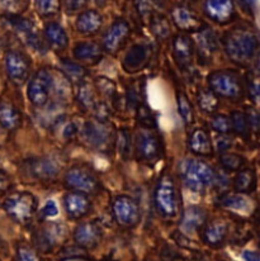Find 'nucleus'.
<instances>
[{
    "mask_svg": "<svg viewBox=\"0 0 260 261\" xmlns=\"http://www.w3.org/2000/svg\"><path fill=\"white\" fill-rule=\"evenodd\" d=\"M189 150L199 156H211L213 153L212 141L206 129L197 128L192 132L188 141Z\"/></svg>",
    "mask_w": 260,
    "mask_h": 261,
    "instance_id": "obj_24",
    "label": "nucleus"
},
{
    "mask_svg": "<svg viewBox=\"0 0 260 261\" xmlns=\"http://www.w3.org/2000/svg\"><path fill=\"white\" fill-rule=\"evenodd\" d=\"M231 146V141L228 138H226V135H221V138H218V142H217V147L218 150L221 151H225L227 148H230Z\"/></svg>",
    "mask_w": 260,
    "mask_h": 261,
    "instance_id": "obj_51",
    "label": "nucleus"
},
{
    "mask_svg": "<svg viewBox=\"0 0 260 261\" xmlns=\"http://www.w3.org/2000/svg\"><path fill=\"white\" fill-rule=\"evenodd\" d=\"M64 207L71 219H80L89 213L92 203L85 193L71 192L64 197Z\"/></svg>",
    "mask_w": 260,
    "mask_h": 261,
    "instance_id": "obj_15",
    "label": "nucleus"
},
{
    "mask_svg": "<svg viewBox=\"0 0 260 261\" xmlns=\"http://www.w3.org/2000/svg\"><path fill=\"white\" fill-rule=\"evenodd\" d=\"M80 136L90 147L103 150L112 143V129L104 122H85L83 123Z\"/></svg>",
    "mask_w": 260,
    "mask_h": 261,
    "instance_id": "obj_9",
    "label": "nucleus"
},
{
    "mask_svg": "<svg viewBox=\"0 0 260 261\" xmlns=\"http://www.w3.org/2000/svg\"><path fill=\"white\" fill-rule=\"evenodd\" d=\"M66 14H75V13L82 12L87 5L88 0H62Z\"/></svg>",
    "mask_w": 260,
    "mask_h": 261,
    "instance_id": "obj_45",
    "label": "nucleus"
},
{
    "mask_svg": "<svg viewBox=\"0 0 260 261\" xmlns=\"http://www.w3.org/2000/svg\"><path fill=\"white\" fill-rule=\"evenodd\" d=\"M137 155L145 163H156L161 156V143L158 136L150 129H140L136 137Z\"/></svg>",
    "mask_w": 260,
    "mask_h": 261,
    "instance_id": "obj_11",
    "label": "nucleus"
},
{
    "mask_svg": "<svg viewBox=\"0 0 260 261\" xmlns=\"http://www.w3.org/2000/svg\"><path fill=\"white\" fill-rule=\"evenodd\" d=\"M199 51H202V55L212 54L216 48H217V38H216L215 33L208 28H202L199 31Z\"/></svg>",
    "mask_w": 260,
    "mask_h": 261,
    "instance_id": "obj_32",
    "label": "nucleus"
},
{
    "mask_svg": "<svg viewBox=\"0 0 260 261\" xmlns=\"http://www.w3.org/2000/svg\"><path fill=\"white\" fill-rule=\"evenodd\" d=\"M95 90L92 85L87 84V83H82L79 87V91H77V99L82 107H84L88 111H94L97 104L99 103L95 95Z\"/></svg>",
    "mask_w": 260,
    "mask_h": 261,
    "instance_id": "obj_31",
    "label": "nucleus"
},
{
    "mask_svg": "<svg viewBox=\"0 0 260 261\" xmlns=\"http://www.w3.org/2000/svg\"><path fill=\"white\" fill-rule=\"evenodd\" d=\"M210 89L223 98L239 99L243 95V88L239 77L228 71H215L207 79Z\"/></svg>",
    "mask_w": 260,
    "mask_h": 261,
    "instance_id": "obj_5",
    "label": "nucleus"
},
{
    "mask_svg": "<svg viewBox=\"0 0 260 261\" xmlns=\"http://www.w3.org/2000/svg\"><path fill=\"white\" fill-rule=\"evenodd\" d=\"M184 184L193 192H203L212 187L217 180L216 171L198 159H186L179 166Z\"/></svg>",
    "mask_w": 260,
    "mask_h": 261,
    "instance_id": "obj_2",
    "label": "nucleus"
},
{
    "mask_svg": "<svg viewBox=\"0 0 260 261\" xmlns=\"http://www.w3.org/2000/svg\"><path fill=\"white\" fill-rule=\"evenodd\" d=\"M61 67L64 74L67 76V79H70L74 83H77V84H82L85 77H87L88 71L82 65L76 64V62H72L70 60H62Z\"/></svg>",
    "mask_w": 260,
    "mask_h": 261,
    "instance_id": "obj_29",
    "label": "nucleus"
},
{
    "mask_svg": "<svg viewBox=\"0 0 260 261\" xmlns=\"http://www.w3.org/2000/svg\"><path fill=\"white\" fill-rule=\"evenodd\" d=\"M243 257L245 261H260V257L258 254L253 251H245L243 254Z\"/></svg>",
    "mask_w": 260,
    "mask_h": 261,
    "instance_id": "obj_52",
    "label": "nucleus"
},
{
    "mask_svg": "<svg viewBox=\"0 0 260 261\" xmlns=\"http://www.w3.org/2000/svg\"><path fill=\"white\" fill-rule=\"evenodd\" d=\"M35 241H36V245H37V247L41 250V251L50 252L55 247V242H56V240H55L52 231L46 228V229H41V231H38V233L35 234Z\"/></svg>",
    "mask_w": 260,
    "mask_h": 261,
    "instance_id": "obj_36",
    "label": "nucleus"
},
{
    "mask_svg": "<svg viewBox=\"0 0 260 261\" xmlns=\"http://www.w3.org/2000/svg\"><path fill=\"white\" fill-rule=\"evenodd\" d=\"M95 85H97L98 91L102 94L103 96L108 99H113L116 96V85H114L113 82H111L109 79H106V77H98L95 80Z\"/></svg>",
    "mask_w": 260,
    "mask_h": 261,
    "instance_id": "obj_42",
    "label": "nucleus"
},
{
    "mask_svg": "<svg viewBox=\"0 0 260 261\" xmlns=\"http://www.w3.org/2000/svg\"><path fill=\"white\" fill-rule=\"evenodd\" d=\"M151 48L144 43H136L128 49L123 59V67L127 71H139L149 61Z\"/></svg>",
    "mask_w": 260,
    "mask_h": 261,
    "instance_id": "obj_20",
    "label": "nucleus"
},
{
    "mask_svg": "<svg viewBox=\"0 0 260 261\" xmlns=\"http://www.w3.org/2000/svg\"><path fill=\"white\" fill-rule=\"evenodd\" d=\"M4 19L7 20L8 24L25 41V43L30 44L33 49L38 52H46V43L43 41L42 36L40 35L37 30H36L35 24L31 20L25 19V18L19 17L17 14H8L5 15Z\"/></svg>",
    "mask_w": 260,
    "mask_h": 261,
    "instance_id": "obj_7",
    "label": "nucleus"
},
{
    "mask_svg": "<svg viewBox=\"0 0 260 261\" xmlns=\"http://www.w3.org/2000/svg\"><path fill=\"white\" fill-rule=\"evenodd\" d=\"M36 9L41 17H54L60 10V0H35Z\"/></svg>",
    "mask_w": 260,
    "mask_h": 261,
    "instance_id": "obj_37",
    "label": "nucleus"
},
{
    "mask_svg": "<svg viewBox=\"0 0 260 261\" xmlns=\"http://www.w3.org/2000/svg\"><path fill=\"white\" fill-rule=\"evenodd\" d=\"M204 10L208 18L218 24H226L235 14V7L232 0H206Z\"/></svg>",
    "mask_w": 260,
    "mask_h": 261,
    "instance_id": "obj_16",
    "label": "nucleus"
},
{
    "mask_svg": "<svg viewBox=\"0 0 260 261\" xmlns=\"http://www.w3.org/2000/svg\"><path fill=\"white\" fill-rule=\"evenodd\" d=\"M5 67L8 76L15 85H23L28 80L31 71L30 61L22 52H8L5 57Z\"/></svg>",
    "mask_w": 260,
    "mask_h": 261,
    "instance_id": "obj_12",
    "label": "nucleus"
},
{
    "mask_svg": "<svg viewBox=\"0 0 260 261\" xmlns=\"http://www.w3.org/2000/svg\"><path fill=\"white\" fill-rule=\"evenodd\" d=\"M75 59L79 60L82 62H87V64L95 65L102 60L103 51L99 47V44L94 42H80L74 47Z\"/></svg>",
    "mask_w": 260,
    "mask_h": 261,
    "instance_id": "obj_25",
    "label": "nucleus"
},
{
    "mask_svg": "<svg viewBox=\"0 0 260 261\" xmlns=\"http://www.w3.org/2000/svg\"><path fill=\"white\" fill-rule=\"evenodd\" d=\"M94 2H95V4H98V5H104L106 4L107 0H94Z\"/></svg>",
    "mask_w": 260,
    "mask_h": 261,
    "instance_id": "obj_53",
    "label": "nucleus"
},
{
    "mask_svg": "<svg viewBox=\"0 0 260 261\" xmlns=\"http://www.w3.org/2000/svg\"><path fill=\"white\" fill-rule=\"evenodd\" d=\"M45 37L47 42L56 51H64L69 44L66 31L59 23L51 22L45 27Z\"/></svg>",
    "mask_w": 260,
    "mask_h": 261,
    "instance_id": "obj_26",
    "label": "nucleus"
},
{
    "mask_svg": "<svg viewBox=\"0 0 260 261\" xmlns=\"http://www.w3.org/2000/svg\"><path fill=\"white\" fill-rule=\"evenodd\" d=\"M173 56L181 70H189L193 64L194 43L189 36L178 35L173 41Z\"/></svg>",
    "mask_w": 260,
    "mask_h": 261,
    "instance_id": "obj_14",
    "label": "nucleus"
},
{
    "mask_svg": "<svg viewBox=\"0 0 260 261\" xmlns=\"http://www.w3.org/2000/svg\"><path fill=\"white\" fill-rule=\"evenodd\" d=\"M220 204L222 207L231 208V210H246L248 208V200L241 195H226L220 199Z\"/></svg>",
    "mask_w": 260,
    "mask_h": 261,
    "instance_id": "obj_40",
    "label": "nucleus"
},
{
    "mask_svg": "<svg viewBox=\"0 0 260 261\" xmlns=\"http://www.w3.org/2000/svg\"><path fill=\"white\" fill-rule=\"evenodd\" d=\"M231 118V123H232V129L236 130L238 133H245L248 128V118L244 116L240 112H233Z\"/></svg>",
    "mask_w": 260,
    "mask_h": 261,
    "instance_id": "obj_44",
    "label": "nucleus"
},
{
    "mask_svg": "<svg viewBox=\"0 0 260 261\" xmlns=\"http://www.w3.org/2000/svg\"><path fill=\"white\" fill-rule=\"evenodd\" d=\"M207 212L204 208L199 205H189L183 213L181 218V229L187 233H194V232L202 229V227L206 224Z\"/></svg>",
    "mask_w": 260,
    "mask_h": 261,
    "instance_id": "obj_22",
    "label": "nucleus"
},
{
    "mask_svg": "<svg viewBox=\"0 0 260 261\" xmlns=\"http://www.w3.org/2000/svg\"><path fill=\"white\" fill-rule=\"evenodd\" d=\"M113 215L116 221L123 227H135L141 219L139 204L127 195H118L113 202Z\"/></svg>",
    "mask_w": 260,
    "mask_h": 261,
    "instance_id": "obj_8",
    "label": "nucleus"
},
{
    "mask_svg": "<svg viewBox=\"0 0 260 261\" xmlns=\"http://www.w3.org/2000/svg\"><path fill=\"white\" fill-rule=\"evenodd\" d=\"M137 9H139L140 14L142 17H147V15H151V0H136Z\"/></svg>",
    "mask_w": 260,
    "mask_h": 261,
    "instance_id": "obj_48",
    "label": "nucleus"
},
{
    "mask_svg": "<svg viewBox=\"0 0 260 261\" xmlns=\"http://www.w3.org/2000/svg\"><path fill=\"white\" fill-rule=\"evenodd\" d=\"M54 90V76L47 69H41L31 79L27 88V95L36 107H45Z\"/></svg>",
    "mask_w": 260,
    "mask_h": 261,
    "instance_id": "obj_6",
    "label": "nucleus"
},
{
    "mask_svg": "<svg viewBox=\"0 0 260 261\" xmlns=\"http://www.w3.org/2000/svg\"><path fill=\"white\" fill-rule=\"evenodd\" d=\"M59 213V210H57V205L54 200H48L47 203L45 204L42 210V215L45 217H55V216Z\"/></svg>",
    "mask_w": 260,
    "mask_h": 261,
    "instance_id": "obj_49",
    "label": "nucleus"
},
{
    "mask_svg": "<svg viewBox=\"0 0 260 261\" xmlns=\"http://www.w3.org/2000/svg\"><path fill=\"white\" fill-rule=\"evenodd\" d=\"M198 107L204 113H215L218 108V98L211 89H201L197 96Z\"/></svg>",
    "mask_w": 260,
    "mask_h": 261,
    "instance_id": "obj_30",
    "label": "nucleus"
},
{
    "mask_svg": "<svg viewBox=\"0 0 260 261\" xmlns=\"http://www.w3.org/2000/svg\"><path fill=\"white\" fill-rule=\"evenodd\" d=\"M22 116L13 104L0 101V126L8 130H13L20 126Z\"/></svg>",
    "mask_w": 260,
    "mask_h": 261,
    "instance_id": "obj_27",
    "label": "nucleus"
},
{
    "mask_svg": "<svg viewBox=\"0 0 260 261\" xmlns=\"http://www.w3.org/2000/svg\"><path fill=\"white\" fill-rule=\"evenodd\" d=\"M129 33H131V30L126 20H116L104 35L103 49L107 54H117L126 44Z\"/></svg>",
    "mask_w": 260,
    "mask_h": 261,
    "instance_id": "obj_13",
    "label": "nucleus"
},
{
    "mask_svg": "<svg viewBox=\"0 0 260 261\" xmlns=\"http://www.w3.org/2000/svg\"><path fill=\"white\" fill-rule=\"evenodd\" d=\"M27 173L38 180H52L59 174L60 169L55 161L47 158H37L27 161Z\"/></svg>",
    "mask_w": 260,
    "mask_h": 261,
    "instance_id": "obj_18",
    "label": "nucleus"
},
{
    "mask_svg": "<svg viewBox=\"0 0 260 261\" xmlns=\"http://www.w3.org/2000/svg\"><path fill=\"white\" fill-rule=\"evenodd\" d=\"M117 148H118V152L122 159L127 160V159L131 158V133H129L128 129H119L118 136H117Z\"/></svg>",
    "mask_w": 260,
    "mask_h": 261,
    "instance_id": "obj_35",
    "label": "nucleus"
},
{
    "mask_svg": "<svg viewBox=\"0 0 260 261\" xmlns=\"http://www.w3.org/2000/svg\"><path fill=\"white\" fill-rule=\"evenodd\" d=\"M256 184V177L253 170L245 169V170L239 171V174L233 180V187L239 193H250L253 192Z\"/></svg>",
    "mask_w": 260,
    "mask_h": 261,
    "instance_id": "obj_28",
    "label": "nucleus"
},
{
    "mask_svg": "<svg viewBox=\"0 0 260 261\" xmlns=\"http://www.w3.org/2000/svg\"><path fill=\"white\" fill-rule=\"evenodd\" d=\"M74 240L83 249H94L102 240V231L93 222L83 223L75 228Z\"/></svg>",
    "mask_w": 260,
    "mask_h": 261,
    "instance_id": "obj_17",
    "label": "nucleus"
},
{
    "mask_svg": "<svg viewBox=\"0 0 260 261\" xmlns=\"http://www.w3.org/2000/svg\"><path fill=\"white\" fill-rule=\"evenodd\" d=\"M223 47L227 56L236 64H246L254 57L258 47L256 37L251 32L241 28L230 31L223 37Z\"/></svg>",
    "mask_w": 260,
    "mask_h": 261,
    "instance_id": "obj_1",
    "label": "nucleus"
},
{
    "mask_svg": "<svg viewBox=\"0 0 260 261\" xmlns=\"http://www.w3.org/2000/svg\"><path fill=\"white\" fill-rule=\"evenodd\" d=\"M171 18L176 27L184 32H199L203 27L202 20L186 7H176L171 12Z\"/></svg>",
    "mask_w": 260,
    "mask_h": 261,
    "instance_id": "obj_19",
    "label": "nucleus"
},
{
    "mask_svg": "<svg viewBox=\"0 0 260 261\" xmlns=\"http://www.w3.org/2000/svg\"><path fill=\"white\" fill-rule=\"evenodd\" d=\"M75 25L82 35H94L102 28L103 17L97 10H85L80 13Z\"/></svg>",
    "mask_w": 260,
    "mask_h": 261,
    "instance_id": "obj_23",
    "label": "nucleus"
},
{
    "mask_svg": "<svg viewBox=\"0 0 260 261\" xmlns=\"http://www.w3.org/2000/svg\"><path fill=\"white\" fill-rule=\"evenodd\" d=\"M227 236V224L222 219H213L202 227V240L208 246L218 247L225 242Z\"/></svg>",
    "mask_w": 260,
    "mask_h": 261,
    "instance_id": "obj_21",
    "label": "nucleus"
},
{
    "mask_svg": "<svg viewBox=\"0 0 260 261\" xmlns=\"http://www.w3.org/2000/svg\"><path fill=\"white\" fill-rule=\"evenodd\" d=\"M250 96L255 103H260V77H254L249 84Z\"/></svg>",
    "mask_w": 260,
    "mask_h": 261,
    "instance_id": "obj_47",
    "label": "nucleus"
},
{
    "mask_svg": "<svg viewBox=\"0 0 260 261\" xmlns=\"http://www.w3.org/2000/svg\"><path fill=\"white\" fill-rule=\"evenodd\" d=\"M176 103H178V113L180 116V118L183 119L184 123L187 126L193 123L194 121V113L193 108H192V104L189 101V99L184 95V93H178L176 95Z\"/></svg>",
    "mask_w": 260,
    "mask_h": 261,
    "instance_id": "obj_33",
    "label": "nucleus"
},
{
    "mask_svg": "<svg viewBox=\"0 0 260 261\" xmlns=\"http://www.w3.org/2000/svg\"><path fill=\"white\" fill-rule=\"evenodd\" d=\"M3 207L10 218L18 223L27 224L35 216L37 202L33 194L28 192H20L8 197Z\"/></svg>",
    "mask_w": 260,
    "mask_h": 261,
    "instance_id": "obj_4",
    "label": "nucleus"
},
{
    "mask_svg": "<svg viewBox=\"0 0 260 261\" xmlns=\"http://www.w3.org/2000/svg\"><path fill=\"white\" fill-rule=\"evenodd\" d=\"M65 184L76 192L94 193L99 188L95 175L83 166H72L65 175Z\"/></svg>",
    "mask_w": 260,
    "mask_h": 261,
    "instance_id": "obj_10",
    "label": "nucleus"
},
{
    "mask_svg": "<svg viewBox=\"0 0 260 261\" xmlns=\"http://www.w3.org/2000/svg\"><path fill=\"white\" fill-rule=\"evenodd\" d=\"M221 165L228 171H236L243 166L244 159L238 153H222L220 158Z\"/></svg>",
    "mask_w": 260,
    "mask_h": 261,
    "instance_id": "obj_38",
    "label": "nucleus"
},
{
    "mask_svg": "<svg viewBox=\"0 0 260 261\" xmlns=\"http://www.w3.org/2000/svg\"><path fill=\"white\" fill-rule=\"evenodd\" d=\"M155 207L163 217L174 218L179 212V197L175 181L170 174H164L156 184Z\"/></svg>",
    "mask_w": 260,
    "mask_h": 261,
    "instance_id": "obj_3",
    "label": "nucleus"
},
{
    "mask_svg": "<svg viewBox=\"0 0 260 261\" xmlns=\"http://www.w3.org/2000/svg\"><path fill=\"white\" fill-rule=\"evenodd\" d=\"M211 126L216 132L221 133V135H227L232 130V123H231V118L223 114H217L211 121Z\"/></svg>",
    "mask_w": 260,
    "mask_h": 261,
    "instance_id": "obj_41",
    "label": "nucleus"
},
{
    "mask_svg": "<svg viewBox=\"0 0 260 261\" xmlns=\"http://www.w3.org/2000/svg\"><path fill=\"white\" fill-rule=\"evenodd\" d=\"M83 124L76 123V122H70V123L66 124V127L64 128V137L65 138H74L76 137L77 135H80V130H82Z\"/></svg>",
    "mask_w": 260,
    "mask_h": 261,
    "instance_id": "obj_46",
    "label": "nucleus"
},
{
    "mask_svg": "<svg viewBox=\"0 0 260 261\" xmlns=\"http://www.w3.org/2000/svg\"><path fill=\"white\" fill-rule=\"evenodd\" d=\"M17 260L18 261H41L37 252L27 245H20L17 250Z\"/></svg>",
    "mask_w": 260,
    "mask_h": 261,
    "instance_id": "obj_43",
    "label": "nucleus"
},
{
    "mask_svg": "<svg viewBox=\"0 0 260 261\" xmlns=\"http://www.w3.org/2000/svg\"><path fill=\"white\" fill-rule=\"evenodd\" d=\"M10 185H12L10 177L5 173L0 171V192H5V190H8L10 188Z\"/></svg>",
    "mask_w": 260,
    "mask_h": 261,
    "instance_id": "obj_50",
    "label": "nucleus"
},
{
    "mask_svg": "<svg viewBox=\"0 0 260 261\" xmlns=\"http://www.w3.org/2000/svg\"><path fill=\"white\" fill-rule=\"evenodd\" d=\"M30 0H0V8L8 12V14H20L28 7Z\"/></svg>",
    "mask_w": 260,
    "mask_h": 261,
    "instance_id": "obj_39",
    "label": "nucleus"
},
{
    "mask_svg": "<svg viewBox=\"0 0 260 261\" xmlns=\"http://www.w3.org/2000/svg\"><path fill=\"white\" fill-rule=\"evenodd\" d=\"M150 28L159 38H166L170 33V23L164 15H151Z\"/></svg>",
    "mask_w": 260,
    "mask_h": 261,
    "instance_id": "obj_34",
    "label": "nucleus"
}]
</instances>
